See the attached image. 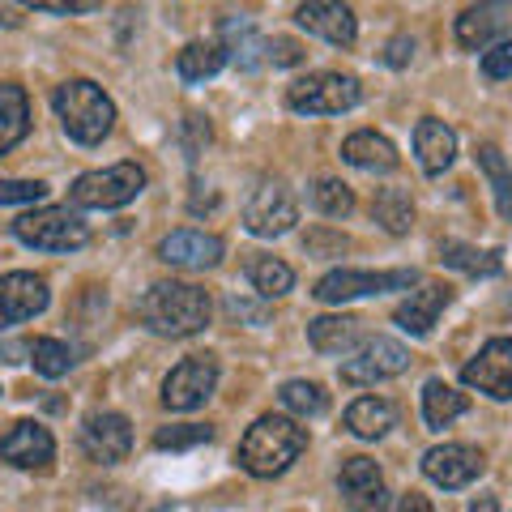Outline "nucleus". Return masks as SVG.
Masks as SVG:
<instances>
[{
	"label": "nucleus",
	"instance_id": "79ce46f5",
	"mask_svg": "<svg viewBox=\"0 0 512 512\" xmlns=\"http://www.w3.org/2000/svg\"><path fill=\"white\" fill-rule=\"evenodd\" d=\"M410 56H414V39L410 35H397V39H389V47H384V60H389L393 69H406Z\"/></svg>",
	"mask_w": 512,
	"mask_h": 512
},
{
	"label": "nucleus",
	"instance_id": "f3484780",
	"mask_svg": "<svg viewBox=\"0 0 512 512\" xmlns=\"http://www.w3.org/2000/svg\"><path fill=\"white\" fill-rule=\"evenodd\" d=\"M338 487L355 512H389V491H384V478L372 457H346L338 470Z\"/></svg>",
	"mask_w": 512,
	"mask_h": 512
},
{
	"label": "nucleus",
	"instance_id": "473e14b6",
	"mask_svg": "<svg viewBox=\"0 0 512 512\" xmlns=\"http://www.w3.org/2000/svg\"><path fill=\"white\" fill-rule=\"evenodd\" d=\"M278 397H282L286 410L299 414V419H320V414L329 410V393L320 389L316 380H286L278 389Z\"/></svg>",
	"mask_w": 512,
	"mask_h": 512
},
{
	"label": "nucleus",
	"instance_id": "cd10ccee",
	"mask_svg": "<svg viewBox=\"0 0 512 512\" xmlns=\"http://www.w3.org/2000/svg\"><path fill=\"white\" fill-rule=\"evenodd\" d=\"M346 427L355 431L359 440H380L397 427V410L384 402V397H359V402H350V410H346Z\"/></svg>",
	"mask_w": 512,
	"mask_h": 512
},
{
	"label": "nucleus",
	"instance_id": "5701e85b",
	"mask_svg": "<svg viewBox=\"0 0 512 512\" xmlns=\"http://www.w3.org/2000/svg\"><path fill=\"white\" fill-rule=\"evenodd\" d=\"M308 342L320 355H346L363 346V320L359 316H316L308 320Z\"/></svg>",
	"mask_w": 512,
	"mask_h": 512
},
{
	"label": "nucleus",
	"instance_id": "a19ab883",
	"mask_svg": "<svg viewBox=\"0 0 512 512\" xmlns=\"http://www.w3.org/2000/svg\"><path fill=\"white\" fill-rule=\"evenodd\" d=\"M26 9H39V13H90L99 9L103 0H18Z\"/></svg>",
	"mask_w": 512,
	"mask_h": 512
},
{
	"label": "nucleus",
	"instance_id": "f257e3e1",
	"mask_svg": "<svg viewBox=\"0 0 512 512\" xmlns=\"http://www.w3.org/2000/svg\"><path fill=\"white\" fill-rule=\"evenodd\" d=\"M210 312H214L210 295L192 282H154L137 299L141 325L158 333V338H192V333L210 325Z\"/></svg>",
	"mask_w": 512,
	"mask_h": 512
},
{
	"label": "nucleus",
	"instance_id": "7c9ffc66",
	"mask_svg": "<svg viewBox=\"0 0 512 512\" xmlns=\"http://www.w3.org/2000/svg\"><path fill=\"white\" fill-rule=\"evenodd\" d=\"M372 218L380 222L389 235H406L414 227V201L402 188H380L372 201Z\"/></svg>",
	"mask_w": 512,
	"mask_h": 512
},
{
	"label": "nucleus",
	"instance_id": "393cba45",
	"mask_svg": "<svg viewBox=\"0 0 512 512\" xmlns=\"http://www.w3.org/2000/svg\"><path fill=\"white\" fill-rule=\"evenodd\" d=\"M222 64H227V52H222V43L192 39V43L180 47V56H175V73H180V82L201 86V82H210V77L222 73Z\"/></svg>",
	"mask_w": 512,
	"mask_h": 512
},
{
	"label": "nucleus",
	"instance_id": "72a5a7b5",
	"mask_svg": "<svg viewBox=\"0 0 512 512\" xmlns=\"http://www.w3.org/2000/svg\"><path fill=\"white\" fill-rule=\"evenodd\" d=\"M30 363H35L39 376L60 380V376H69V367H73V350L60 338H35L30 342Z\"/></svg>",
	"mask_w": 512,
	"mask_h": 512
},
{
	"label": "nucleus",
	"instance_id": "bb28decb",
	"mask_svg": "<svg viewBox=\"0 0 512 512\" xmlns=\"http://www.w3.org/2000/svg\"><path fill=\"white\" fill-rule=\"evenodd\" d=\"M30 133V99L22 86L0 82V154H9Z\"/></svg>",
	"mask_w": 512,
	"mask_h": 512
},
{
	"label": "nucleus",
	"instance_id": "37998d69",
	"mask_svg": "<svg viewBox=\"0 0 512 512\" xmlns=\"http://www.w3.org/2000/svg\"><path fill=\"white\" fill-rule=\"evenodd\" d=\"M320 248L346 252V235H308V252H320Z\"/></svg>",
	"mask_w": 512,
	"mask_h": 512
},
{
	"label": "nucleus",
	"instance_id": "e433bc0d",
	"mask_svg": "<svg viewBox=\"0 0 512 512\" xmlns=\"http://www.w3.org/2000/svg\"><path fill=\"white\" fill-rule=\"evenodd\" d=\"M47 197L43 180H0V205H35Z\"/></svg>",
	"mask_w": 512,
	"mask_h": 512
},
{
	"label": "nucleus",
	"instance_id": "b1692460",
	"mask_svg": "<svg viewBox=\"0 0 512 512\" xmlns=\"http://www.w3.org/2000/svg\"><path fill=\"white\" fill-rule=\"evenodd\" d=\"M222 52H227V60H235V69H261L265 64V39L256 35L252 18H227L222 22Z\"/></svg>",
	"mask_w": 512,
	"mask_h": 512
},
{
	"label": "nucleus",
	"instance_id": "4468645a",
	"mask_svg": "<svg viewBox=\"0 0 512 512\" xmlns=\"http://www.w3.org/2000/svg\"><path fill=\"white\" fill-rule=\"evenodd\" d=\"M295 22L308 30V35H320L333 47H355V39H359V22L342 0H303L295 9Z\"/></svg>",
	"mask_w": 512,
	"mask_h": 512
},
{
	"label": "nucleus",
	"instance_id": "2eb2a0df",
	"mask_svg": "<svg viewBox=\"0 0 512 512\" xmlns=\"http://www.w3.org/2000/svg\"><path fill=\"white\" fill-rule=\"evenodd\" d=\"M457 43L470 52H483L487 43L512 35V0H478L457 18Z\"/></svg>",
	"mask_w": 512,
	"mask_h": 512
},
{
	"label": "nucleus",
	"instance_id": "f03ea898",
	"mask_svg": "<svg viewBox=\"0 0 512 512\" xmlns=\"http://www.w3.org/2000/svg\"><path fill=\"white\" fill-rule=\"evenodd\" d=\"M308 448V431L286 414H261L239 440V466L256 478H274L282 470H291V461Z\"/></svg>",
	"mask_w": 512,
	"mask_h": 512
},
{
	"label": "nucleus",
	"instance_id": "20e7f679",
	"mask_svg": "<svg viewBox=\"0 0 512 512\" xmlns=\"http://www.w3.org/2000/svg\"><path fill=\"white\" fill-rule=\"evenodd\" d=\"M141 188H146V171L137 163H116V167L77 175L69 188V201L77 210H120V205L141 197Z\"/></svg>",
	"mask_w": 512,
	"mask_h": 512
},
{
	"label": "nucleus",
	"instance_id": "c9c22d12",
	"mask_svg": "<svg viewBox=\"0 0 512 512\" xmlns=\"http://www.w3.org/2000/svg\"><path fill=\"white\" fill-rule=\"evenodd\" d=\"M214 427L210 423H175V427H158L154 431V448H171V453H184V448L210 444Z\"/></svg>",
	"mask_w": 512,
	"mask_h": 512
},
{
	"label": "nucleus",
	"instance_id": "6ab92c4d",
	"mask_svg": "<svg viewBox=\"0 0 512 512\" xmlns=\"http://www.w3.org/2000/svg\"><path fill=\"white\" fill-rule=\"evenodd\" d=\"M448 303H453V286L427 282V286H419V291H410L406 303H397L393 320H397V329L410 333V338H427L431 325L440 320V312L448 308Z\"/></svg>",
	"mask_w": 512,
	"mask_h": 512
},
{
	"label": "nucleus",
	"instance_id": "ea45409f",
	"mask_svg": "<svg viewBox=\"0 0 512 512\" xmlns=\"http://www.w3.org/2000/svg\"><path fill=\"white\" fill-rule=\"evenodd\" d=\"M303 60V47L295 39H265V64L274 69H291V64Z\"/></svg>",
	"mask_w": 512,
	"mask_h": 512
},
{
	"label": "nucleus",
	"instance_id": "ddd939ff",
	"mask_svg": "<svg viewBox=\"0 0 512 512\" xmlns=\"http://www.w3.org/2000/svg\"><path fill=\"white\" fill-rule=\"evenodd\" d=\"M82 448H86L90 461H99V466H116V461L128 457V448H133V427H128L124 414L99 410L82 423Z\"/></svg>",
	"mask_w": 512,
	"mask_h": 512
},
{
	"label": "nucleus",
	"instance_id": "9b49d317",
	"mask_svg": "<svg viewBox=\"0 0 512 512\" xmlns=\"http://www.w3.org/2000/svg\"><path fill=\"white\" fill-rule=\"evenodd\" d=\"M461 380L470 389L495 397V402H512V338H491L461 367Z\"/></svg>",
	"mask_w": 512,
	"mask_h": 512
},
{
	"label": "nucleus",
	"instance_id": "7ed1b4c3",
	"mask_svg": "<svg viewBox=\"0 0 512 512\" xmlns=\"http://www.w3.org/2000/svg\"><path fill=\"white\" fill-rule=\"evenodd\" d=\"M52 107H56L60 128L77 146H99L111 133V124H116V103L103 94V86L86 82V77H73V82L56 86Z\"/></svg>",
	"mask_w": 512,
	"mask_h": 512
},
{
	"label": "nucleus",
	"instance_id": "412c9836",
	"mask_svg": "<svg viewBox=\"0 0 512 512\" xmlns=\"http://www.w3.org/2000/svg\"><path fill=\"white\" fill-rule=\"evenodd\" d=\"M414 154H419V167L427 175H440L453 167V158H457V133L448 128L444 120H419L414 124Z\"/></svg>",
	"mask_w": 512,
	"mask_h": 512
},
{
	"label": "nucleus",
	"instance_id": "c756f323",
	"mask_svg": "<svg viewBox=\"0 0 512 512\" xmlns=\"http://www.w3.org/2000/svg\"><path fill=\"white\" fill-rule=\"evenodd\" d=\"M248 282L256 286V295L261 299H278L295 286V269L278 261V256H252L248 261Z\"/></svg>",
	"mask_w": 512,
	"mask_h": 512
},
{
	"label": "nucleus",
	"instance_id": "0eeeda50",
	"mask_svg": "<svg viewBox=\"0 0 512 512\" xmlns=\"http://www.w3.org/2000/svg\"><path fill=\"white\" fill-rule=\"evenodd\" d=\"M419 282V269H333L316 282L320 303H346L363 295H384V291H410Z\"/></svg>",
	"mask_w": 512,
	"mask_h": 512
},
{
	"label": "nucleus",
	"instance_id": "f8f14e48",
	"mask_svg": "<svg viewBox=\"0 0 512 512\" xmlns=\"http://www.w3.org/2000/svg\"><path fill=\"white\" fill-rule=\"evenodd\" d=\"M483 470H487V461L470 444H440V448H427V453H423V474L436 487H444V491L470 487Z\"/></svg>",
	"mask_w": 512,
	"mask_h": 512
},
{
	"label": "nucleus",
	"instance_id": "a878e982",
	"mask_svg": "<svg viewBox=\"0 0 512 512\" xmlns=\"http://www.w3.org/2000/svg\"><path fill=\"white\" fill-rule=\"evenodd\" d=\"M440 261L470 278H495L504 269V252L500 248H470V244H461V239H444Z\"/></svg>",
	"mask_w": 512,
	"mask_h": 512
},
{
	"label": "nucleus",
	"instance_id": "39448f33",
	"mask_svg": "<svg viewBox=\"0 0 512 512\" xmlns=\"http://www.w3.org/2000/svg\"><path fill=\"white\" fill-rule=\"evenodd\" d=\"M363 99L359 77L350 73H308L286 90V107L299 116H342Z\"/></svg>",
	"mask_w": 512,
	"mask_h": 512
},
{
	"label": "nucleus",
	"instance_id": "a211bd4d",
	"mask_svg": "<svg viewBox=\"0 0 512 512\" xmlns=\"http://www.w3.org/2000/svg\"><path fill=\"white\" fill-rule=\"evenodd\" d=\"M47 299H52V291L39 274H5L0 278V329L35 320L47 308Z\"/></svg>",
	"mask_w": 512,
	"mask_h": 512
},
{
	"label": "nucleus",
	"instance_id": "a18cd8bd",
	"mask_svg": "<svg viewBox=\"0 0 512 512\" xmlns=\"http://www.w3.org/2000/svg\"><path fill=\"white\" fill-rule=\"evenodd\" d=\"M470 512H500V500H495V495H478L470 504Z\"/></svg>",
	"mask_w": 512,
	"mask_h": 512
},
{
	"label": "nucleus",
	"instance_id": "aec40b11",
	"mask_svg": "<svg viewBox=\"0 0 512 512\" xmlns=\"http://www.w3.org/2000/svg\"><path fill=\"white\" fill-rule=\"evenodd\" d=\"M222 252H227V244L205 231H171L163 244H158V256L175 269H214L222 261Z\"/></svg>",
	"mask_w": 512,
	"mask_h": 512
},
{
	"label": "nucleus",
	"instance_id": "2f4dec72",
	"mask_svg": "<svg viewBox=\"0 0 512 512\" xmlns=\"http://www.w3.org/2000/svg\"><path fill=\"white\" fill-rule=\"evenodd\" d=\"M478 167H483V175L491 180V197H495V210H500L504 222H512V171L504 163V154L495 146H478Z\"/></svg>",
	"mask_w": 512,
	"mask_h": 512
},
{
	"label": "nucleus",
	"instance_id": "4c0bfd02",
	"mask_svg": "<svg viewBox=\"0 0 512 512\" xmlns=\"http://www.w3.org/2000/svg\"><path fill=\"white\" fill-rule=\"evenodd\" d=\"M227 316L239 320V325H265V320H269V308H265V299L227 295Z\"/></svg>",
	"mask_w": 512,
	"mask_h": 512
},
{
	"label": "nucleus",
	"instance_id": "c03bdc74",
	"mask_svg": "<svg viewBox=\"0 0 512 512\" xmlns=\"http://www.w3.org/2000/svg\"><path fill=\"white\" fill-rule=\"evenodd\" d=\"M397 512H436V508H431L427 495H419V491H406V495H402V508H397Z\"/></svg>",
	"mask_w": 512,
	"mask_h": 512
},
{
	"label": "nucleus",
	"instance_id": "dca6fc26",
	"mask_svg": "<svg viewBox=\"0 0 512 512\" xmlns=\"http://www.w3.org/2000/svg\"><path fill=\"white\" fill-rule=\"evenodd\" d=\"M0 457L9 461V466H18V470H47L52 466V457H56V440H52V431H47L43 423H13L5 436H0Z\"/></svg>",
	"mask_w": 512,
	"mask_h": 512
},
{
	"label": "nucleus",
	"instance_id": "9d476101",
	"mask_svg": "<svg viewBox=\"0 0 512 512\" xmlns=\"http://www.w3.org/2000/svg\"><path fill=\"white\" fill-rule=\"evenodd\" d=\"M410 367V350L402 342L393 338H367L355 359L342 363V384H350V389H363V384H380V380H393L402 376Z\"/></svg>",
	"mask_w": 512,
	"mask_h": 512
},
{
	"label": "nucleus",
	"instance_id": "1a4fd4ad",
	"mask_svg": "<svg viewBox=\"0 0 512 512\" xmlns=\"http://www.w3.org/2000/svg\"><path fill=\"white\" fill-rule=\"evenodd\" d=\"M218 389V359L214 355H188L184 363L171 367V376L163 380V406L167 410H197L214 397Z\"/></svg>",
	"mask_w": 512,
	"mask_h": 512
},
{
	"label": "nucleus",
	"instance_id": "58836bf2",
	"mask_svg": "<svg viewBox=\"0 0 512 512\" xmlns=\"http://www.w3.org/2000/svg\"><path fill=\"white\" fill-rule=\"evenodd\" d=\"M483 77L487 82H504V77H512V39L495 43L491 52H483Z\"/></svg>",
	"mask_w": 512,
	"mask_h": 512
},
{
	"label": "nucleus",
	"instance_id": "6e6552de",
	"mask_svg": "<svg viewBox=\"0 0 512 512\" xmlns=\"http://www.w3.org/2000/svg\"><path fill=\"white\" fill-rule=\"evenodd\" d=\"M299 222V201L282 180H261L244 205V227L261 239H278Z\"/></svg>",
	"mask_w": 512,
	"mask_h": 512
},
{
	"label": "nucleus",
	"instance_id": "c85d7f7f",
	"mask_svg": "<svg viewBox=\"0 0 512 512\" xmlns=\"http://www.w3.org/2000/svg\"><path fill=\"white\" fill-rule=\"evenodd\" d=\"M470 410V402H466V393H457L453 384H444V380H427L423 384V419H427V427H448L453 419H461V414Z\"/></svg>",
	"mask_w": 512,
	"mask_h": 512
},
{
	"label": "nucleus",
	"instance_id": "f704fd0d",
	"mask_svg": "<svg viewBox=\"0 0 512 512\" xmlns=\"http://www.w3.org/2000/svg\"><path fill=\"white\" fill-rule=\"evenodd\" d=\"M312 205L325 218H346L350 210H355V192H350L342 180H329L325 175V180L312 184Z\"/></svg>",
	"mask_w": 512,
	"mask_h": 512
},
{
	"label": "nucleus",
	"instance_id": "4be33fe9",
	"mask_svg": "<svg viewBox=\"0 0 512 512\" xmlns=\"http://www.w3.org/2000/svg\"><path fill=\"white\" fill-rule=\"evenodd\" d=\"M342 158L350 167H359V171H380V175H389V171H397V146L389 137H380V133H372V128H363V133H350L346 141H342Z\"/></svg>",
	"mask_w": 512,
	"mask_h": 512
},
{
	"label": "nucleus",
	"instance_id": "423d86ee",
	"mask_svg": "<svg viewBox=\"0 0 512 512\" xmlns=\"http://www.w3.org/2000/svg\"><path fill=\"white\" fill-rule=\"evenodd\" d=\"M13 235H18L26 248H39V252H73L90 239V227L69 210V205H64V210L52 205V210H35V214L13 218Z\"/></svg>",
	"mask_w": 512,
	"mask_h": 512
}]
</instances>
